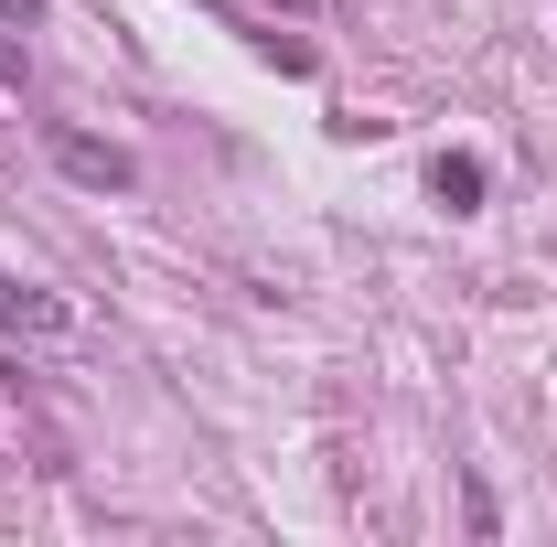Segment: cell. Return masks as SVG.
Masks as SVG:
<instances>
[{
    "label": "cell",
    "instance_id": "obj_1",
    "mask_svg": "<svg viewBox=\"0 0 557 547\" xmlns=\"http://www.w3.org/2000/svg\"><path fill=\"white\" fill-rule=\"evenodd\" d=\"M54 343H75V312L33 279H0V354H54Z\"/></svg>",
    "mask_w": 557,
    "mask_h": 547
},
{
    "label": "cell",
    "instance_id": "obj_3",
    "mask_svg": "<svg viewBox=\"0 0 557 547\" xmlns=\"http://www.w3.org/2000/svg\"><path fill=\"white\" fill-rule=\"evenodd\" d=\"M429 194H440L450 215H472L483 205V161H472V150H440V161H429Z\"/></svg>",
    "mask_w": 557,
    "mask_h": 547
},
{
    "label": "cell",
    "instance_id": "obj_4",
    "mask_svg": "<svg viewBox=\"0 0 557 547\" xmlns=\"http://www.w3.org/2000/svg\"><path fill=\"white\" fill-rule=\"evenodd\" d=\"M33 0H0V86H22V44H11V22H22Z\"/></svg>",
    "mask_w": 557,
    "mask_h": 547
},
{
    "label": "cell",
    "instance_id": "obj_2",
    "mask_svg": "<svg viewBox=\"0 0 557 547\" xmlns=\"http://www.w3.org/2000/svg\"><path fill=\"white\" fill-rule=\"evenodd\" d=\"M54 161H65L86 194H129V183H139L129 150H108V139H86V130H54Z\"/></svg>",
    "mask_w": 557,
    "mask_h": 547
}]
</instances>
